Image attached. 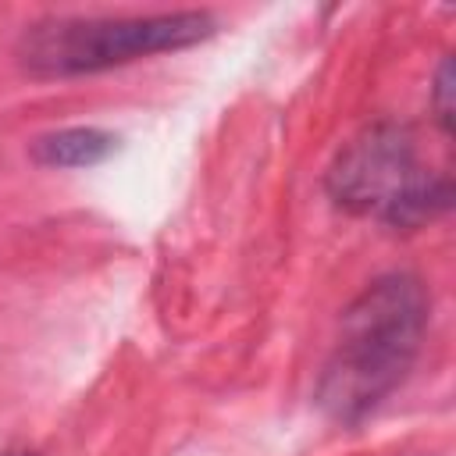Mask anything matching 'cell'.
<instances>
[{
    "instance_id": "3957f363",
    "label": "cell",
    "mask_w": 456,
    "mask_h": 456,
    "mask_svg": "<svg viewBox=\"0 0 456 456\" xmlns=\"http://www.w3.org/2000/svg\"><path fill=\"white\" fill-rule=\"evenodd\" d=\"M328 189L338 207L395 228H417L449 203V185L420 171L413 139L399 125H374L356 135L328 171Z\"/></svg>"
},
{
    "instance_id": "277c9868",
    "label": "cell",
    "mask_w": 456,
    "mask_h": 456,
    "mask_svg": "<svg viewBox=\"0 0 456 456\" xmlns=\"http://www.w3.org/2000/svg\"><path fill=\"white\" fill-rule=\"evenodd\" d=\"M118 150V135L93 125L57 128L32 142V160L43 167H96Z\"/></svg>"
},
{
    "instance_id": "7a4b0ae2",
    "label": "cell",
    "mask_w": 456,
    "mask_h": 456,
    "mask_svg": "<svg viewBox=\"0 0 456 456\" xmlns=\"http://www.w3.org/2000/svg\"><path fill=\"white\" fill-rule=\"evenodd\" d=\"M207 11H160L125 18H46L21 32L18 61L39 78L93 75L139 57L185 50L214 36Z\"/></svg>"
},
{
    "instance_id": "6da1fadb",
    "label": "cell",
    "mask_w": 456,
    "mask_h": 456,
    "mask_svg": "<svg viewBox=\"0 0 456 456\" xmlns=\"http://www.w3.org/2000/svg\"><path fill=\"white\" fill-rule=\"evenodd\" d=\"M428 328V292L413 274L374 278L338 317L317 403L342 424L367 417L413 367Z\"/></svg>"
},
{
    "instance_id": "8992f818",
    "label": "cell",
    "mask_w": 456,
    "mask_h": 456,
    "mask_svg": "<svg viewBox=\"0 0 456 456\" xmlns=\"http://www.w3.org/2000/svg\"><path fill=\"white\" fill-rule=\"evenodd\" d=\"M7 456H32V452H7Z\"/></svg>"
},
{
    "instance_id": "5b68a950",
    "label": "cell",
    "mask_w": 456,
    "mask_h": 456,
    "mask_svg": "<svg viewBox=\"0 0 456 456\" xmlns=\"http://www.w3.org/2000/svg\"><path fill=\"white\" fill-rule=\"evenodd\" d=\"M452 61L445 57L438 64V75H435V86H431V107H435V118L442 125V132L452 128Z\"/></svg>"
}]
</instances>
